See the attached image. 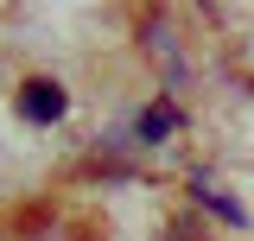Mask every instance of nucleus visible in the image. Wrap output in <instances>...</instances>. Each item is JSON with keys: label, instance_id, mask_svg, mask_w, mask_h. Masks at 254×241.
<instances>
[{"label": "nucleus", "instance_id": "obj_1", "mask_svg": "<svg viewBox=\"0 0 254 241\" xmlns=\"http://www.w3.org/2000/svg\"><path fill=\"white\" fill-rule=\"evenodd\" d=\"M64 108H70V95H64V83H51V76H32L26 89H19V115H26L32 127L64 120Z\"/></svg>", "mask_w": 254, "mask_h": 241}, {"label": "nucleus", "instance_id": "obj_2", "mask_svg": "<svg viewBox=\"0 0 254 241\" xmlns=\"http://www.w3.org/2000/svg\"><path fill=\"white\" fill-rule=\"evenodd\" d=\"M178 127V108H146V115L133 120V133H140V146H159L165 133Z\"/></svg>", "mask_w": 254, "mask_h": 241}, {"label": "nucleus", "instance_id": "obj_3", "mask_svg": "<svg viewBox=\"0 0 254 241\" xmlns=\"http://www.w3.org/2000/svg\"><path fill=\"white\" fill-rule=\"evenodd\" d=\"M190 190H197V197H203V203H210V210H216L222 222H242V210H235V203H229V197H222V190H216V184H210V178H203V172L190 178Z\"/></svg>", "mask_w": 254, "mask_h": 241}]
</instances>
